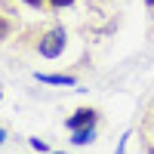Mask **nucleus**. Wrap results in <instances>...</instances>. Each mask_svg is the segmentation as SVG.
I'll list each match as a JSON object with an SVG mask.
<instances>
[{"mask_svg": "<svg viewBox=\"0 0 154 154\" xmlns=\"http://www.w3.org/2000/svg\"><path fill=\"white\" fill-rule=\"evenodd\" d=\"M46 3L53 6V9H65V6H71V3H74V0H46Z\"/></svg>", "mask_w": 154, "mask_h": 154, "instance_id": "5", "label": "nucleus"}, {"mask_svg": "<svg viewBox=\"0 0 154 154\" xmlns=\"http://www.w3.org/2000/svg\"><path fill=\"white\" fill-rule=\"evenodd\" d=\"M34 77H37L40 83H53V86H74V83H77L71 74H40V71H37Z\"/></svg>", "mask_w": 154, "mask_h": 154, "instance_id": "3", "label": "nucleus"}, {"mask_svg": "<svg viewBox=\"0 0 154 154\" xmlns=\"http://www.w3.org/2000/svg\"><path fill=\"white\" fill-rule=\"evenodd\" d=\"M56 154H62V151H56Z\"/></svg>", "mask_w": 154, "mask_h": 154, "instance_id": "10", "label": "nucleus"}, {"mask_svg": "<svg viewBox=\"0 0 154 154\" xmlns=\"http://www.w3.org/2000/svg\"><path fill=\"white\" fill-rule=\"evenodd\" d=\"M6 142V130H3V126H0V145H3Z\"/></svg>", "mask_w": 154, "mask_h": 154, "instance_id": "7", "label": "nucleus"}, {"mask_svg": "<svg viewBox=\"0 0 154 154\" xmlns=\"http://www.w3.org/2000/svg\"><path fill=\"white\" fill-rule=\"evenodd\" d=\"M25 3H28V6H40L43 0H25Z\"/></svg>", "mask_w": 154, "mask_h": 154, "instance_id": "8", "label": "nucleus"}, {"mask_svg": "<svg viewBox=\"0 0 154 154\" xmlns=\"http://www.w3.org/2000/svg\"><path fill=\"white\" fill-rule=\"evenodd\" d=\"M93 139H96V130H93V126H83V130H74V133H71V142H74V145H89Z\"/></svg>", "mask_w": 154, "mask_h": 154, "instance_id": "4", "label": "nucleus"}, {"mask_svg": "<svg viewBox=\"0 0 154 154\" xmlns=\"http://www.w3.org/2000/svg\"><path fill=\"white\" fill-rule=\"evenodd\" d=\"M145 3H148V6H151V9H154V0H145Z\"/></svg>", "mask_w": 154, "mask_h": 154, "instance_id": "9", "label": "nucleus"}, {"mask_svg": "<svg viewBox=\"0 0 154 154\" xmlns=\"http://www.w3.org/2000/svg\"><path fill=\"white\" fill-rule=\"evenodd\" d=\"M65 40H68L65 28H59V25H56V28H49V31L40 37V46H37V49H40L43 59H59L62 53H65Z\"/></svg>", "mask_w": 154, "mask_h": 154, "instance_id": "1", "label": "nucleus"}, {"mask_svg": "<svg viewBox=\"0 0 154 154\" xmlns=\"http://www.w3.org/2000/svg\"><path fill=\"white\" fill-rule=\"evenodd\" d=\"M6 34H9V25H6L3 19H0V40H3V37H6Z\"/></svg>", "mask_w": 154, "mask_h": 154, "instance_id": "6", "label": "nucleus"}, {"mask_svg": "<svg viewBox=\"0 0 154 154\" xmlns=\"http://www.w3.org/2000/svg\"><path fill=\"white\" fill-rule=\"evenodd\" d=\"M96 117H99V114H96L93 108H80V111H74L71 117L65 120V126H68L71 133H74V130H83V126H96Z\"/></svg>", "mask_w": 154, "mask_h": 154, "instance_id": "2", "label": "nucleus"}]
</instances>
